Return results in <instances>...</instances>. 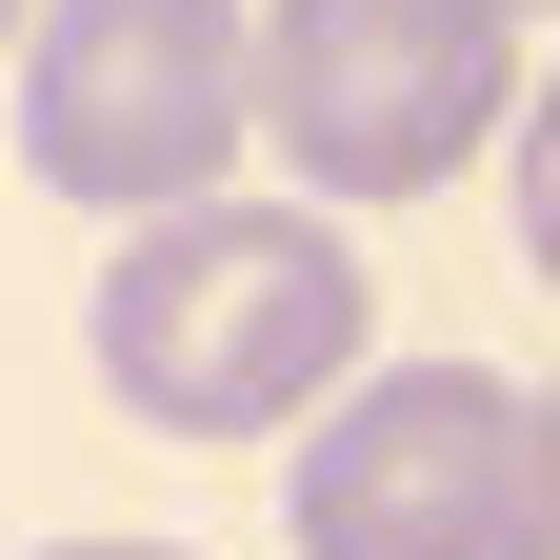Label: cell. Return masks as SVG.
I'll return each mask as SVG.
<instances>
[{"label": "cell", "mask_w": 560, "mask_h": 560, "mask_svg": "<svg viewBox=\"0 0 560 560\" xmlns=\"http://www.w3.org/2000/svg\"><path fill=\"white\" fill-rule=\"evenodd\" d=\"M540 441H560V381H540Z\"/></svg>", "instance_id": "obj_8"}, {"label": "cell", "mask_w": 560, "mask_h": 560, "mask_svg": "<svg viewBox=\"0 0 560 560\" xmlns=\"http://www.w3.org/2000/svg\"><path fill=\"white\" fill-rule=\"evenodd\" d=\"M521 260H540V280H560V81H540V101H521Z\"/></svg>", "instance_id": "obj_5"}, {"label": "cell", "mask_w": 560, "mask_h": 560, "mask_svg": "<svg viewBox=\"0 0 560 560\" xmlns=\"http://www.w3.org/2000/svg\"><path fill=\"white\" fill-rule=\"evenodd\" d=\"M21 161L101 221H180L241 200L260 161V0H40L21 40Z\"/></svg>", "instance_id": "obj_3"}, {"label": "cell", "mask_w": 560, "mask_h": 560, "mask_svg": "<svg viewBox=\"0 0 560 560\" xmlns=\"http://www.w3.org/2000/svg\"><path fill=\"white\" fill-rule=\"evenodd\" d=\"M40 560H180V540H40Z\"/></svg>", "instance_id": "obj_6"}, {"label": "cell", "mask_w": 560, "mask_h": 560, "mask_svg": "<svg viewBox=\"0 0 560 560\" xmlns=\"http://www.w3.org/2000/svg\"><path fill=\"white\" fill-rule=\"evenodd\" d=\"M501 21H521V0H501Z\"/></svg>", "instance_id": "obj_9"}, {"label": "cell", "mask_w": 560, "mask_h": 560, "mask_svg": "<svg viewBox=\"0 0 560 560\" xmlns=\"http://www.w3.org/2000/svg\"><path fill=\"white\" fill-rule=\"evenodd\" d=\"M280 540H301V560H560L540 381L361 361V381L320 400V441L280 460Z\"/></svg>", "instance_id": "obj_2"}, {"label": "cell", "mask_w": 560, "mask_h": 560, "mask_svg": "<svg viewBox=\"0 0 560 560\" xmlns=\"http://www.w3.org/2000/svg\"><path fill=\"white\" fill-rule=\"evenodd\" d=\"M21 40H40V0H0V81H21Z\"/></svg>", "instance_id": "obj_7"}, {"label": "cell", "mask_w": 560, "mask_h": 560, "mask_svg": "<svg viewBox=\"0 0 560 560\" xmlns=\"http://www.w3.org/2000/svg\"><path fill=\"white\" fill-rule=\"evenodd\" d=\"M81 340L140 441H280L381 361V280L340 200H180V221H120Z\"/></svg>", "instance_id": "obj_1"}, {"label": "cell", "mask_w": 560, "mask_h": 560, "mask_svg": "<svg viewBox=\"0 0 560 560\" xmlns=\"http://www.w3.org/2000/svg\"><path fill=\"white\" fill-rule=\"evenodd\" d=\"M521 101L501 0H260V161L301 200H441Z\"/></svg>", "instance_id": "obj_4"}]
</instances>
